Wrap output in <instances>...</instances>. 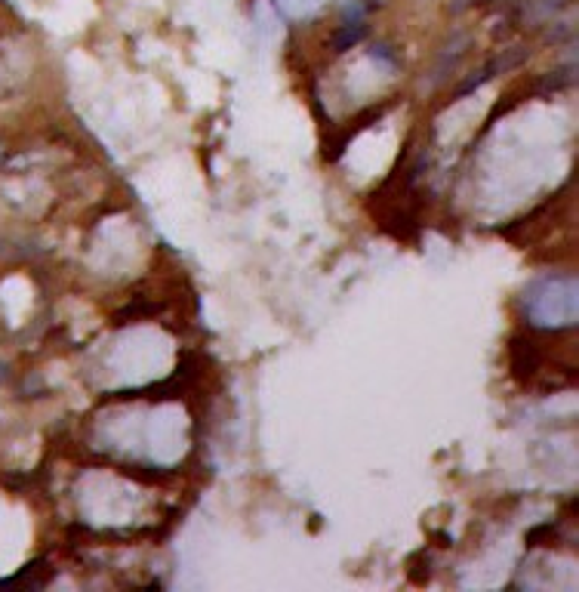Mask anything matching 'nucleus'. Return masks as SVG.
<instances>
[{
  "label": "nucleus",
  "instance_id": "3",
  "mask_svg": "<svg viewBox=\"0 0 579 592\" xmlns=\"http://www.w3.org/2000/svg\"><path fill=\"white\" fill-rule=\"evenodd\" d=\"M468 6H472V0H453L450 13H463V10H468Z\"/></svg>",
  "mask_w": 579,
  "mask_h": 592
},
{
  "label": "nucleus",
  "instance_id": "2",
  "mask_svg": "<svg viewBox=\"0 0 579 592\" xmlns=\"http://www.w3.org/2000/svg\"><path fill=\"white\" fill-rule=\"evenodd\" d=\"M364 35H367V25H361V22H348V25H342V28L333 35V50H336V53L348 50V46H355Z\"/></svg>",
  "mask_w": 579,
  "mask_h": 592
},
{
  "label": "nucleus",
  "instance_id": "1",
  "mask_svg": "<svg viewBox=\"0 0 579 592\" xmlns=\"http://www.w3.org/2000/svg\"><path fill=\"white\" fill-rule=\"evenodd\" d=\"M530 59V50L527 46H508V50L499 53L496 59H490L487 65L481 68V72H475L472 81H466L463 87L456 90V96H468L475 87H481L484 81H490V77H496V74H505V72H512V68H518L521 62H527Z\"/></svg>",
  "mask_w": 579,
  "mask_h": 592
}]
</instances>
